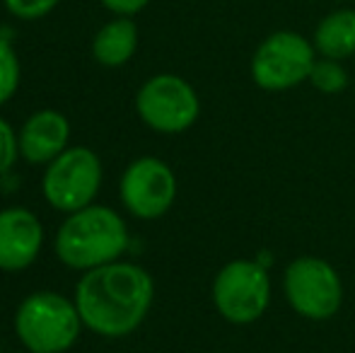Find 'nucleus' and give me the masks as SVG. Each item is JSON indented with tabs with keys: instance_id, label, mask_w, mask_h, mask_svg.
<instances>
[{
	"instance_id": "obj_3",
	"label": "nucleus",
	"mask_w": 355,
	"mask_h": 353,
	"mask_svg": "<svg viewBox=\"0 0 355 353\" xmlns=\"http://www.w3.org/2000/svg\"><path fill=\"white\" fill-rule=\"evenodd\" d=\"M80 312L75 300L61 293L42 291L27 295L15 315V332L29 353H63L80 336Z\"/></svg>"
},
{
	"instance_id": "obj_14",
	"label": "nucleus",
	"mask_w": 355,
	"mask_h": 353,
	"mask_svg": "<svg viewBox=\"0 0 355 353\" xmlns=\"http://www.w3.org/2000/svg\"><path fill=\"white\" fill-rule=\"evenodd\" d=\"M309 83L324 94H338L348 87V73L334 58H322L314 63L312 73H309Z\"/></svg>"
},
{
	"instance_id": "obj_8",
	"label": "nucleus",
	"mask_w": 355,
	"mask_h": 353,
	"mask_svg": "<svg viewBox=\"0 0 355 353\" xmlns=\"http://www.w3.org/2000/svg\"><path fill=\"white\" fill-rule=\"evenodd\" d=\"M136 109L141 119L157 133H184L196 123L201 114L196 89L179 76H162L150 78L138 89Z\"/></svg>"
},
{
	"instance_id": "obj_7",
	"label": "nucleus",
	"mask_w": 355,
	"mask_h": 353,
	"mask_svg": "<svg viewBox=\"0 0 355 353\" xmlns=\"http://www.w3.org/2000/svg\"><path fill=\"white\" fill-rule=\"evenodd\" d=\"M102 184V162L89 148H66L53 162H49L42 182L44 198L56 211L75 213L89 206Z\"/></svg>"
},
{
	"instance_id": "obj_4",
	"label": "nucleus",
	"mask_w": 355,
	"mask_h": 353,
	"mask_svg": "<svg viewBox=\"0 0 355 353\" xmlns=\"http://www.w3.org/2000/svg\"><path fill=\"white\" fill-rule=\"evenodd\" d=\"M288 305L304 320H331L343 302V283L338 271L322 257H297L283 276Z\"/></svg>"
},
{
	"instance_id": "obj_6",
	"label": "nucleus",
	"mask_w": 355,
	"mask_h": 353,
	"mask_svg": "<svg viewBox=\"0 0 355 353\" xmlns=\"http://www.w3.org/2000/svg\"><path fill=\"white\" fill-rule=\"evenodd\" d=\"M314 46L297 32H273L252 58V80L266 92H283L309 80Z\"/></svg>"
},
{
	"instance_id": "obj_13",
	"label": "nucleus",
	"mask_w": 355,
	"mask_h": 353,
	"mask_svg": "<svg viewBox=\"0 0 355 353\" xmlns=\"http://www.w3.org/2000/svg\"><path fill=\"white\" fill-rule=\"evenodd\" d=\"M314 46L324 58L343 61L355 53V10H336L319 22Z\"/></svg>"
},
{
	"instance_id": "obj_15",
	"label": "nucleus",
	"mask_w": 355,
	"mask_h": 353,
	"mask_svg": "<svg viewBox=\"0 0 355 353\" xmlns=\"http://www.w3.org/2000/svg\"><path fill=\"white\" fill-rule=\"evenodd\" d=\"M19 85V61L12 46L0 39V104H5Z\"/></svg>"
},
{
	"instance_id": "obj_11",
	"label": "nucleus",
	"mask_w": 355,
	"mask_h": 353,
	"mask_svg": "<svg viewBox=\"0 0 355 353\" xmlns=\"http://www.w3.org/2000/svg\"><path fill=\"white\" fill-rule=\"evenodd\" d=\"M71 138V123L61 112L42 109L24 121L19 131V153L29 165H49L53 162L68 146Z\"/></svg>"
},
{
	"instance_id": "obj_5",
	"label": "nucleus",
	"mask_w": 355,
	"mask_h": 353,
	"mask_svg": "<svg viewBox=\"0 0 355 353\" xmlns=\"http://www.w3.org/2000/svg\"><path fill=\"white\" fill-rule=\"evenodd\" d=\"M213 302L230 325H252L271 302V278L259 261L234 259L213 281Z\"/></svg>"
},
{
	"instance_id": "obj_10",
	"label": "nucleus",
	"mask_w": 355,
	"mask_h": 353,
	"mask_svg": "<svg viewBox=\"0 0 355 353\" xmlns=\"http://www.w3.org/2000/svg\"><path fill=\"white\" fill-rule=\"evenodd\" d=\"M44 245V227L27 208L0 211V268L22 271L32 266Z\"/></svg>"
},
{
	"instance_id": "obj_2",
	"label": "nucleus",
	"mask_w": 355,
	"mask_h": 353,
	"mask_svg": "<svg viewBox=\"0 0 355 353\" xmlns=\"http://www.w3.org/2000/svg\"><path fill=\"white\" fill-rule=\"evenodd\" d=\"M128 230L116 211L107 206H85L58 227L56 255L66 266L89 271L112 264L126 252Z\"/></svg>"
},
{
	"instance_id": "obj_1",
	"label": "nucleus",
	"mask_w": 355,
	"mask_h": 353,
	"mask_svg": "<svg viewBox=\"0 0 355 353\" xmlns=\"http://www.w3.org/2000/svg\"><path fill=\"white\" fill-rule=\"evenodd\" d=\"M153 298L155 283L150 273L128 261L89 268L75 288L83 325L109 339L136 332L153 307Z\"/></svg>"
},
{
	"instance_id": "obj_16",
	"label": "nucleus",
	"mask_w": 355,
	"mask_h": 353,
	"mask_svg": "<svg viewBox=\"0 0 355 353\" xmlns=\"http://www.w3.org/2000/svg\"><path fill=\"white\" fill-rule=\"evenodd\" d=\"M56 5H58V0H5L8 12L15 15V17H19V19L46 17Z\"/></svg>"
},
{
	"instance_id": "obj_9",
	"label": "nucleus",
	"mask_w": 355,
	"mask_h": 353,
	"mask_svg": "<svg viewBox=\"0 0 355 353\" xmlns=\"http://www.w3.org/2000/svg\"><path fill=\"white\" fill-rule=\"evenodd\" d=\"M177 198V177L159 157H138L121 177V201L131 216L155 221L172 208Z\"/></svg>"
},
{
	"instance_id": "obj_17",
	"label": "nucleus",
	"mask_w": 355,
	"mask_h": 353,
	"mask_svg": "<svg viewBox=\"0 0 355 353\" xmlns=\"http://www.w3.org/2000/svg\"><path fill=\"white\" fill-rule=\"evenodd\" d=\"M17 153H19V141L15 138L12 126L5 119H0V175L15 165Z\"/></svg>"
},
{
	"instance_id": "obj_12",
	"label": "nucleus",
	"mask_w": 355,
	"mask_h": 353,
	"mask_svg": "<svg viewBox=\"0 0 355 353\" xmlns=\"http://www.w3.org/2000/svg\"><path fill=\"white\" fill-rule=\"evenodd\" d=\"M138 49V27L133 19L119 17L107 22L92 39V56L107 68H119L133 58Z\"/></svg>"
},
{
	"instance_id": "obj_18",
	"label": "nucleus",
	"mask_w": 355,
	"mask_h": 353,
	"mask_svg": "<svg viewBox=\"0 0 355 353\" xmlns=\"http://www.w3.org/2000/svg\"><path fill=\"white\" fill-rule=\"evenodd\" d=\"M150 0H102V5L112 12L121 15V17H128V15H136L148 5Z\"/></svg>"
}]
</instances>
